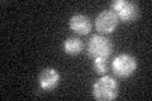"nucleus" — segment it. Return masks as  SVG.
Listing matches in <instances>:
<instances>
[{"label":"nucleus","mask_w":152,"mask_h":101,"mask_svg":"<svg viewBox=\"0 0 152 101\" xmlns=\"http://www.w3.org/2000/svg\"><path fill=\"white\" fill-rule=\"evenodd\" d=\"M86 52L90 58L98 60H108L113 52V43L109 38L100 36V34H94L88 41Z\"/></svg>","instance_id":"1"},{"label":"nucleus","mask_w":152,"mask_h":101,"mask_svg":"<svg viewBox=\"0 0 152 101\" xmlns=\"http://www.w3.org/2000/svg\"><path fill=\"white\" fill-rule=\"evenodd\" d=\"M83 49H84V43L77 37H69L64 42V51L70 56H76L81 53Z\"/></svg>","instance_id":"8"},{"label":"nucleus","mask_w":152,"mask_h":101,"mask_svg":"<svg viewBox=\"0 0 152 101\" xmlns=\"http://www.w3.org/2000/svg\"><path fill=\"white\" fill-rule=\"evenodd\" d=\"M93 96L99 101H110L118 96V82L108 75H103L93 85Z\"/></svg>","instance_id":"2"},{"label":"nucleus","mask_w":152,"mask_h":101,"mask_svg":"<svg viewBox=\"0 0 152 101\" xmlns=\"http://www.w3.org/2000/svg\"><path fill=\"white\" fill-rule=\"evenodd\" d=\"M94 70L96 73L99 75H107V71H108V65H107V60H103V58H98V60H94Z\"/></svg>","instance_id":"9"},{"label":"nucleus","mask_w":152,"mask_h":101,"mask_svg":"<svg viewBox=\"0 0 152 101\" xmlns=\"http://www.w3.org/2000/svg\"><path fill=\"white\" fill-rule=\"evenodd\" d=\"M137 66H138V63H137L136 57L128 53H122L117 56L112 62V70L114 75H117L118 77L122 78L132 76L136 72Z\"/></svg>","instance_id":"4"},{"label":"nucleus","mask_w":152,"mask_h":101,"mask_svg":"<svg viewBox=\"0 0 152 101\" xmlns=\"http://www.w3.org/2000/svg\"><path fill=\"white\" fill-rule=\"evenodd\" d=\"M112 10L117 14L119 20L124 23L134 22L140 17V7L134 1H126V0H114L110 4Z\"/></svg>","instance_id":"3"},{"label":"nucleus","mask_w":152,"mask_h":101,"mask_svg":"<svg viewBox=\"0 0 152 101\" xmlns=\"http://www.w3.org/2000/svg\"><path fill=\"white\" fill-rule=\"evenodd\" d=\"M69 27L71 31H74L76 34H88L91 31V20L85 14H75L70 18Z\"/></svg>","instance_id":"7"},{"label":"nucleus","mask_w":152,"mask_h":101,"mask_svg":"<svg viewBox=\"0 0 152 101\" xmlns=\"http://www.w3.org/2000/svg\"><path fill=\"white\" fill-rule=\"evenodd\" d=\"M61 76L58 73V71L52 68V67H47V68H43L39 75H38V85L42 90L46 91H51L56 89L60 84Z\"/></svg>","instance_id":"6"},{"label":"nucleus","mask_w":152,"mask_h":101,"mask_svg":"<svg viewBox=\"0 0 152 101\" xmlns=\"http://www.w3.org/2000/svg\"><path fill=\"white\" fill-rule=\"evenodd\" d=\"M119 19L113 10H102L95 18V28L98 32L109 34L117 28Z\"/></svg>","instance_id":"5"}]
</instances>
